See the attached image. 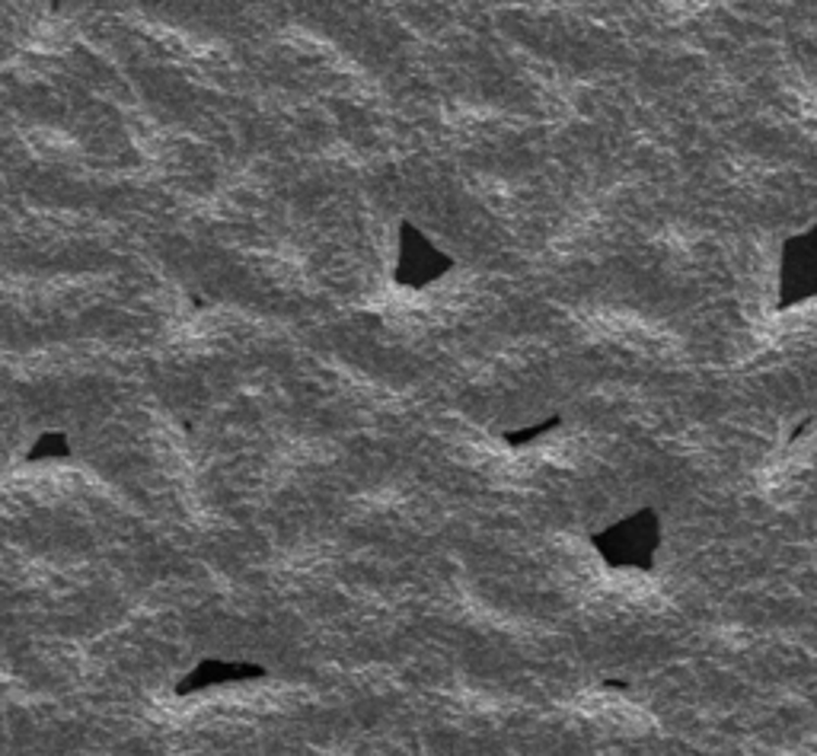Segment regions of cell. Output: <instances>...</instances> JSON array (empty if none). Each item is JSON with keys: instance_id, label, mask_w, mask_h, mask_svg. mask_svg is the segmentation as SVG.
<instances>
[{"instance_id": "cell-1", "label": "cell", "mask_w": 817, "mask_h": 756, "mask_svg": "<svg viewBox=\"0 0 817 756\" xmlns=\"http://www.w3.org/2000/svg\"><path fill=\"white\" fill-rule=\"evenodd\" d=\"M581 711L591 715L597 724H607L620 734H645L652 731V718L648 711H642L635 703H629L623 696H607V693H594L581 699Z\"/></svg>"}, {"instance_id": "cell-2", "label": "cell", "mask_w": 817, "mask_h": 756, "mask_svg": "<svg viewBox=\"0 0 817 756\" xmlns=\"http://www.w3.org/2000/svg\"><path fill=\"white\" fill-rule=\"evenodd\" d=\"M772 338L782 342H802V338H817V300L802 303L795 310H785L772 323Z\"/></svg>"}]
</instances>
